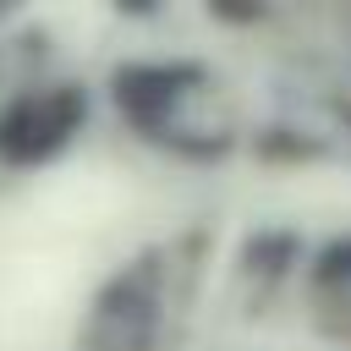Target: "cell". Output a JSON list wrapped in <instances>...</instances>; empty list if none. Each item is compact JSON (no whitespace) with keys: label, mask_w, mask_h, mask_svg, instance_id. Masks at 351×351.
<instances>
[{"label":"cell","mask_w":351,"mask_h":351,"mask_svg":"<svg viewBox=\"0 0 351 351\" xmlns=\"http://www.w3.org/2000/svg\"><path fill=\"white\" fill-rule=\"evenodd\" d=\"M208 82V66L197 55H143V60H121L104 82L121 126H132L148 143H165L186 110V99Z\"/></svg>","instance_id":"2"},{"label":"cell","mask_w":351,"mask_h":351,"mask_svg":"<svg viewBox=\"0 0 351 351\" xmlns=\"http://www.w3.org/2000/svg\"><path fill=\"white\" fill-rule=\"evenodd\" d=\"M93 121V93L77 77H33L0 99V165L38 170L60 159Z\"/></svg>","instance_id":"1"},{"label":"cell","mask_w":351,"mask_h":351,"mask_svg":"<svg viewBox=\"0 0 351 351\" xmlns=\"http://www.w3.org/2000/svg\"><path fill=\"white\" fill-rule=\"evenodd\" d=\"M302 280L318 296H351V230L318 241L313 252H302Z\"/></svg>","instance_id":"3"}]
</instances>
